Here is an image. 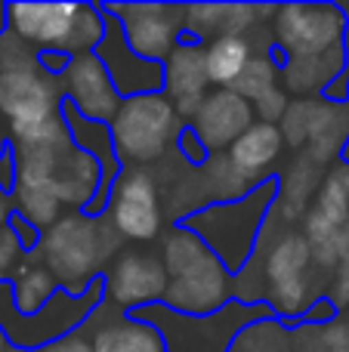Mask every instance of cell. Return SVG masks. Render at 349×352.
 <instances>
[{
  "mask_svg": "<svg viewBox=\"0 0 349 352\" xmlns=\"http://www.w3.org/2000/svg\"><path fill=\"white\" fill-rule=\"evenodd\" d=\"M0 115L16 148H71L62 118V87L37 65V53L16 34H0Z\"/></svg>",
  "mask_w": 349,
  "mask_h": 352,
  "instance_id": "cell-1",
  "label": "cell"
},
{
  "mask_svg": "<svg viewBox=\"0 0 349 352\" xmlns=\"http://www.w3.org/2000/svg\"><path fill=\"white\" fill-rule=\"evenodd\" d=\"M346 10L334 3H291L275 10V47L284 56V84L297 93H325L346 74Z\"/></svg>",
  "mask_w": 349,
  "mask_h": 352,
  "instance_id": "cell-2",
  "label": "cell"
},
{
  "mask_svg": "<svg viewBox=\"0 0 349 352\" xmlns=\"http://www.w3.org/2000/svg\"><path fill=\"white\" fill-rule=\"evenodd\" d=\"M167 294L164 300L179 312H214L226 300L229 275L220 256L204 244L201 235L192 229H179L164 244Z\"/></svg>",
  "mask_w": 349,
  "mask_h": 352,
  "instance_id": "cell-3",
  "label": "cell"
},
{
  "mask_svg": "<svg viewBox=\"0 0 349 352\" xmlns=\"http://www.w3.org/2000/svg\"><path fill=\"white\" fill-rule=\"evenodd\" d=\"M115 250V238L96 217H62L47 229L34 254L65 294H80L87 281H96V269Z\"/></svg>",
  "mask_w": 349,
  "mask_h": 352,
  "instance_id": "cell-4",
  "label": "cell"
},
{
  "mask_svg": "<svg viewBox=\"0 0 349 352\" xmlns=\"http://www.w3.org/2000/svg\"><path fill=\"white\" fill-rule=\"evenodd\" d=\"M183 133L177 109L161 93H139L121 99L115 118L109 121V140L117 158L148 164L158 161L170 148L173 140Z\"/></svg>",
  "mask_w": 349,
  "mask_h": 352,
  "instance_id": "cell-5",
  "label": "cell"
},
{
  "mask_svg": "<svg viewBox=\"0 0 349 352\" xmlns=\"http://www.w3.org/2000/svg\"><path fill=\"white\" fill-rule=\"evenodd\" d=\"M102 12L117 19L127 47L146 62L167 59L179 43V31L185 22L183 6L167 3H115L102 6Z\"/></svg>",
  "mask_w": 349,
  "mask_h": 352,
  "instance_id": "cell-6",
  "label": "cell"
},
{
  "mask_svg": "<svg viewBox=\"0 0 349 352\" xmlns=\"http://www.w3.org/2000/svg\"><path fill=\"white\" fill-rule=\"evenodd\" d=\"M59 87H62V102L78 118L93 124L111 121L117 105H121V93H117L109 68L102 65V59L96 53L71 56L65 72L59 74Z\"/></svg>",
  "mask_w": 349,
  "mask_h": 352,
  "instance_id": "cell-7",
  "label": "cell"
},
{
  "mask_svg": "<svg viewBox=\"0 0 349 352\" xmlns=\"http://www.w3.org/2000/svg\"><path fill=\"white\" fill-rule=\"evenodd\" d=\"M309 263H313V248L303 235L282 238L266 256L263 272L269 281V300L284 316H297L309 303H315L309 287Z\"/></svg>",
  "mask_w": 349,
  "mask_h": 352,
  "instance_id": "cell-8",
  "label": "cell"
},
{
  "mask_svg": "<svg viewBox=\"0 0 349 352\" xmlns=\"http://www.w3.org/2000/svg\"><path fill=\"white\" fill-rule=\"evenodd\" d=\"M111 229L130 241H152L161 232V198L148 173H124L109 188Z\"/></svg>",
  "mask_w": 349,
  "mask_h": 352,
  "instance_id": "cell-9",
  "label": "cell"
},
{
  "mask_svg": "<svg viewBox=\"0 0 349 352\" xmlns=\"http://www.w3.org/2000/svg\"><path fill=\"white\" fill-rule=\"evenodd\" d=\"M102 285L109 300L121 309H139L146 303H158L167 294L164 260H158L155 254H139V250L121 254Z\"/></svg>",
  "mask_w": 349,
  "mask_h": 352,
  "instance_id": "cell-10",
  "label": "cell"
},
{
  "mask_svg": "<svg viewBox=\"0 0 349 352\" xmlns=\"http://www.w3.org/2000/svg\"><path fill=\"white\" fill-rule=\"evenodd\" d=\"M80 12V3H12L6 6L10 34H16L28 47L43 50H65L71 37L74 19Z\"/></svg>",
  "mask_w": 349,
  "mask_h": 352,
  "instance_id": "cell-11",
  "label": "cell"
},
{
  "mask_svg": "<svg viewBox=\"0 0 349 352\" xmlns=\"http://www.w3.org/2000/svg\"><path fill=\"white\" fill-rule=\"evenodd\" d=\"M254 124V109L247 99L232 90H216L201 99L198 111L192 115V133L204 148H229L247 127Z\"/></svg>",
  "mask_w": 349,
  "mask_h": 352,
  "instance_id": "cell-12",
  "label": "cell"
},
{
  "mask_svg": "<svg viewBox=\"0 0 349 352\" xmlns=\"http://www.w3.org/2000/svg\"><path fill=\"white\" fill-rule=\"evenodd\" d=\"M207 72H204V50L198 43H177L167 56L164 68V87L167 99L177 109L179 118H192L198 111L207 90Z\"/></svg>",
  "mask_w": 349,
  "mask_h": 352,
  "instance_id": "cell-13",
  "label": "cell"
},
{
  "mask_svg": "<svg viewBox=\"0 0 349 352\" xmlns=\"http://www.w3.org/2000/svg\"><path fill=\"white\" fill-rule=\"evenodd\" d=\"M260 16H275V6H185L183 28L192 37H245V31L257 28Z\"/></svg>",
  "mask_w": 349,
  "mask_h": 352,
  "instance_id": "cell-14",
  "label": "cell"
},
{
  "mask_svg": "<svg viewBox=\"0 0 349 352\" xmlns=\"http://www.w3.org/2000/svg\"><path fill=\"white\" fill-rule=\"evenodd\" d=\"M284 148V136L278 130V124H263V121H254L238 140L229 146L226 161L235 167L245 179L254 182V176H260L272 161L282 155Z\"/></svg>",
  "mask_w": 349,
  "mask_h": 352,
  "instance_id": "cell-15",
  "label": "cell"
},
{
  "mask_svg": "<svg viewBox=\"0 0 349 352\" xmlns=\"http://www.w3.org/2000/svg\"><path fill=\"white\" fill-rule=\"evenodd\" d=\"M90 343L96 352H164V337L155 324L124 316L105 318L102 328L93 331Z\"/></svg>",
  "mask_w": 349,
  "mask_h": 352,
  "instance_id": "cell-16",
  "label": "cell"
},
{
  "mask_svg": "<svg viewBox=\"0 0 349 352\" xmlns=\"http://www.w3.org/2000/svg\"><path fill=\"white\" fill-rule=\"evenodd\" d=\"M251 56H254V43L247 37H216V41H210L207 50H204L207 80L216 84L220 90H229L241 78Z\"/></svg>",
  "mask_w": 349,
  "mask_h": 352,
  "instance_id": "cell-17",
  "label": "cell"
},
{
  "mask_svg": "<svg viewBox=\"0 0 349 352\" xmlns=\"http://www.w3.org/2000/svg\"><path fill=\"white\" fill-rule=\"evenodd\" d=\"M56 297V281L41 263H31V256L19 266V272L12 275V287H10V300L16 306L19 318L37 316L49 306V300Z\"/></svg>",
  "mask_w": 349,
  "mask_h": 352,
  "instance_id": "cell-18",
  "label": "cell"
},
{
  "mask_svg": "<svg viewBox=\"0 0 349 352\" xmlns=\"http://www.w3.org/2000/svg\"><path fill=\"white\" fill-rule=\"evenodd\" d=\"M319 186V164H313L309 158L297 161L288 170V179L282 182V219L284 223H297L306 210L309 195Z\"/></svg>",
  "mask_w": 349,
  "mask_h": 352,
  "instance_id": "cell-19",
  "label": "cell"
},
{
  "mask_svg": "<svg viewBox=\"0 0 349 352\" xmlns=\"http://www.w3.org/2000/svg\"><path fill=\"white\" fill-rule=\"evenodd\" d=\"M275 74H278V65L269 59V56H251V62L245 65L241 78L235 80L229 90L238 93L241 99H247L251 105H257L263 96H269L275 87Z\"/></svg>",
  "mask_w": 349,
  "mask_h": 352,
  "instance_id": "cell-20",
  "label": "cell"
},
{
  "mask_svg": "<svg viewBox=\"0 0 349 352\" xmlns=\"http://www.w3.org/2000/svg\"><path fill=\"white\" fill-rule=\"evenodd\" d=\"M102 37H105V16H102V10L80 3V12H78V19H74L71 37H68V43H65V50H62V53H65V56L96 53V47L102 43Z\"/></svg>",
  "mask_w": 349,
  "mask_h": 352,
  "instance_id": "cell-21",
  "label": "cell"
},
{
  "mask_svg": "<svg viewBox=\"0 0 349 352\" xmlns=\"http://www.w3.org/2000/svg\"><path fill=\"white\" fill-rule=\"evenodd\" d=\"M306 334L313 337L309 352H349V322H334L328 324H309Z\"/></svg>",
  "mask_w": 349,
  "mask_h": 352,
  "instance_id": "cell-22",
  "label": "cell"
},
{
  "mask_svg": "<svg viewBox=\"0 0 349 352\" xmlns=\"http://www.w3.org/2000/svg\"><path fill=\"white\" fill-rule=\"evenodd\" d=\"M28 260L22 250V244H19L16 232H12V226H0V281H6L10 275L19 272V266Z\"/></svg>",
  "mask_w": 349,
  "mask_h": 352,
  "instance_id": "cell-23",
  "label": "cell"
},
{
  "mask_svg": "<svg viewBox=\"0 0 349 352\" xmlns=\"http://www.w3.org/2000/svg\"><path fill=\"white\" fill-rule=\"evenodd\" d=\"M37 352H96L90 343V337L84 331H68L62 337H53L49 343H43Z\"/></svg>",
  "mask_w": 349,
  "mask_h": 352,
  "instance_id": "cell-24",
  "label": "cell"
},
{
  "mask_svg": "<svg viewBox=\"0 0 349 352\" xmlns=\"http://www.w3.org/2000/svg\"><path fill=\"white\" fill-rule=\"evenodd\" d=\"M179 146H183V155H185V158H189L195 167H201L204 161H207V148H204L201 142H198V136L192 133L189 127H185L183 133H179Z\"/></svg>",
  "mask_w": 349,
  "mask_h": 352,
  "instance_id": "cell-25",
  "label": "cell"
},
{
  "mask_svg": "<svg viewBox=\"0 0 349 352\" xmlns=\"http://www.w3.org/2000/svg\"><path fill=\"white\" fill-rule=\"evenodd\" d=\"M325 99L328 102H349V74L337 78L331 87L325 90Z\"/></svg>",
  "mask_w": 349,
  "mask_h": 352,
  "instance_id": "cell-26",
  "label": "cell"
},
{
  "mask_svg": "<svg viewBox=\"0 0 349 352\" xmlns=\"http://www.w3.org/2000/svg\"><path fill=\"white\" fill-rule=\"evenodd\" d=\"M12 207H10V195L0 192V226H6V219H10Z\"/></svg>",
  "mask_w": 349,
  "mask_h": 352,
  "instance_id": "cell-27",
  "label": "cell"
},
{
  "mask_svg": "<svg viewBox=\"0 0 349 352\" xmlns=\"http://www.w3.org/2000/svg\"><path fill=\"white\" fill-rule=\"evenodd\" d=\"M340 164H346V167H349V136L344 140V146H340Z\"/></svg>",
  "mask_w": 349,
  "mask_h": 352,
  "instance_id": "cell-28",
  "label": "cell"
},
{
  "mask_svg": "<svg viewBox=\"0 0 349 352\" xmlns=\"http://www.w3.org/2000/svg\"><path fill=\"white\" fill-rule=\"evenodd\" d=\"M0 352H6V337H3V331H0Z\"/></svg>",
  "mask_w": 349,
  "mask_h": 352,
  "instance_id": "cell-29",
  "label": "cell"
},
{
  "mask_svg": "<svg viewBox=\"0 0 349 352\" xmlns=\"http://www.w3.org/2000/svg\"><path fill=\"white\" fill-rule=\"evenodd\" d=\"M6 152V148H3V136H0V155H3Z\"/></svg>",
  "mask_w": 349,
  "mask_h": 352,
  "instance_id": "cell-30",
  "label": "cell"
}]
</instances>
